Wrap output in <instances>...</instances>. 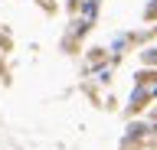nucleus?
I'll list each match as a JSON object with an SVG mask.
<instances>
[{
	"mask_svg": "<svg viewBox=\"0 0 157 150\" xmlns=\"http://www.w3.org/2000/svg\"><path fill=\"white\" fill-rule=\"evenodd\" d=\"M154 82H157L154 72L137 75V88H134V95H131V111H137V108H144V104H147V98L154 95Z\"/></svg>",
	"mask_w": 157,
	"mask_h": 150,
	"instance_id": "obj_1",
	"label": "nucleus"
},
{
	"mask_svg": "<svg viewBox=\"0 0 157 150\" xmlns=\"http://www.w3.org/2000/svg\"><path fill=\"white\" fill-rule=\"evenodd\" d=\"M154 98H157V82H154Z\"/></svg>",
	"mask_w": 157,
	"mask_h": 150,
	"instance_id": "obj_2",
	"label": "nucleus"
}]
</instances>
